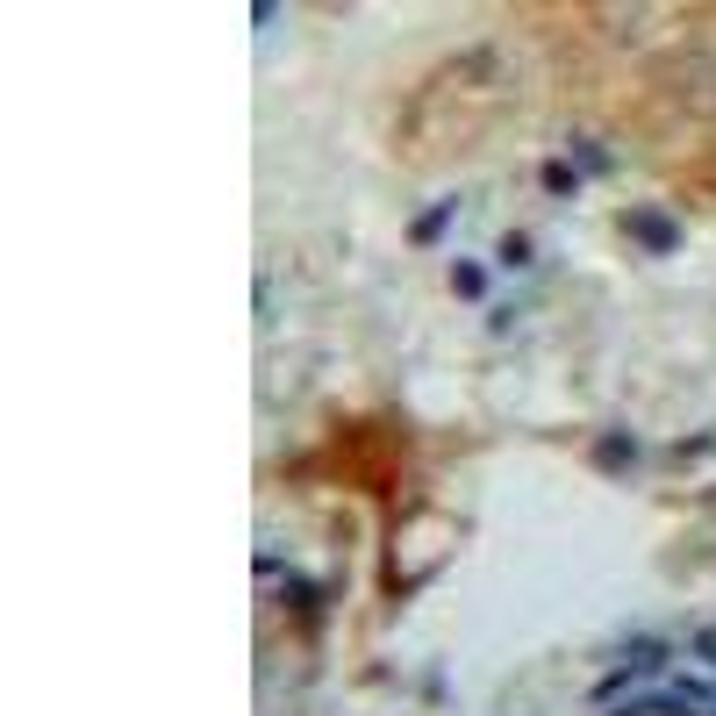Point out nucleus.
I'll use <instances>...</instances> for the list:
<instances>
[{
	"label": "nucleus",
	"instance_id": "1",
	"mask_svg": "<svg viewBox=\"0 0 716 716\" xmlns=\"http://www.w3.org/2000/svg\"><path fill=\"white\" fill-rule=\"evenodd\" d=\"M623 230H631V237H645L652 251H674V237H681L674 222H659V215H631V222H623Z\"/></svg>",
	"mask_w": 716,
	"mask_h": 716
},
{
	"label": "nucleus",
	"instance_id": "2",
	"mask_svg": "<svg viewBox=\"0 0 716 716\" xmlns=\"http://www.w3.org/2000/svg\"><path fill=\"white\" fill-rule=\"evenodd\" d=\"M444 230H452V201H444V208H430V215H416V230H409V244H437Z\"/></svg>",
	"mask_w": 716,
	"mask_h": 716
},
{
	"label": "nucleus",
	"instance_id": "3",
	"mask_svg": "<svg viewBox=\"0 0 716 716\" xmlns=\"http://www.w3.org/2000/svg\"><path fill=\"white\" fill-rule=\"evenodd\" d=\"M452 294H487V273H480V265H452Z\"/></svg>",
	"mask_w": 716,
	"mask_h": 716
},
{
	"label": "nucleus",
	"instance_id": "4",
	"mask_svg": "<svg viewBox=\"0 0 716 716\" xmlns=\"http://www.w3.org/2000/svg\"><path fill=\"white\" fill-rule=\"evenodd\" d=\"M545 187H552V194H573L580 179H573V165H545Z\"/></svg>",
	"mask_w": 716,
	"mask_h": 716
},
{
	"label": "nucleus",
	"instance_id": "5",
	"mask_svg": "<svg viewBox=\"0 0 716 716\" xmlns=\"http://www.w3.org/2000/svg\"><path fill=\"white\" fill-rule=\"evenodd\" d=\"M502 265H530V237H502Z\"/></svg>",
	"mask_w": 716,
	"mask_h": 716
}]
</instances>
